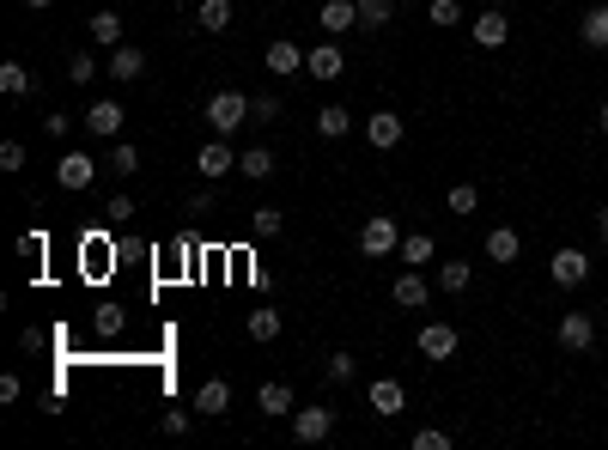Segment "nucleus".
<instances>
[{
	"instance_id": "dca6fc26",
	"label": "nucleus",
	"mask_w": 608,
	"mask_h": 450,
	"mask_svg": "<svg viewBox=\"0 0 608 450\" xmlns=\"http://www.w3.org/2000/svg\"><path fill=\"white\" fill-rule=\"evenodd\" d=\"M505 37H511V19H505L499 7L475 13V43H481V49H505Z\"/></svg>"
},
{
	"instance_id": "9b49d317",
	"label": "nucleus",
	"mask_w": 608,
	"mask_h": 450,
	"mask_svg": "<svg viewBox=\"0 0 608 450\" xmlns=\"http://www.w3.org/2000/svg\"><path fill=\"white\" fill-rule=\"evenodd\" d=\"M548 274H554V286H584L590 280V256L584 250H554Z\"/></svg>"
},
{
	"instance_id": "de8ad7c7",
	"label": "nucleus",
	"mask_w": 608,
	"mask_h": 450,
	"mask_svg": "<svg viewBox=\"0 0 608 450\" xmlns=\"http://www.w3.org/2000/svg\"><path fill=\"white\" fill-rule=\"evenodd\" d=\"M596 238H602V250H608V207L596 213Z\"/></svg>"
},
{
	"instance_id": "0eeeda50",
	"label": "nucleus",
	"mask_w": 608,
	"mask_h": 450,
	"mask_svg": "<svg viewBox=\"0 0 608 450\" xmlns=\"http://www.w3.org/2000/svg\"><path fill=\"white\" fill-rule=\"evenodd\" d=\"M55 183L61 189H92L98 183V159L92 153H61L55 159Z\"/></svg>"
},
{
	"instance_id": "79ce46f5",
	"label": "nucleus",
	"mask_w": 608,
	"mask_h": 450,
	"mask_svg": "<svg viewBox=\"0 0 608 450\" xmlns=\"http://www.w3.org/2000/svg\"><path fill=\"white\" fill-rule=\"evenodd\" d=\"M159 426H165V432H171V438H183V432H189V426H195V414H189V408H171V414H165V420H159Z\"/></svg>"
},
{
	"instance_id": "20e7f679",
	"label": "nucleus",
	"mask_w": 608,
	"mask_h": 450,
	"mask_svg": "<svg viewBox=\"0 0 608 450\" xmlns=\"http://www.w3.org/2000/svg\"><path fill=\"white\" fill-rule=\"evenodd\" d=\"M335 432V408L323 402V408H292V438L298 444H323Z\"/></svg>"
},
{
	"instance_id": "2f4dec72",
	"label": "nucleus",
	"mask_w": 608,
	"mask_h": 450,
	"mask_svg": "<svg viewBox=\"0 0 608 450\" xmlns=\"http://www.w3.org/2000/svg\"><path fill=\"white\" fill-rule=\"evenodd\" d=\"M98 73H104V67H98V55H92V49H80V55L67 61V80H73V86H92Z\"/></svg>"
},
{
	"instance_id": "f8f14e48",
	"label": "nucleus",
	"mask_w": 608,
	"mask_h": 450,
	"mask_svg": "<svg viewBox=\"0 0 608 450\" xmlns=\"http://www.w3.org/2000/svg\"><path fill=\"white\" fill-rule=\"evenodd\" d=\"M104 73H110L116 86H134L140 73H146V55H140L134 43H116V49H110V67H104Z\"/></svg>"
},
{
	"instance_id": "e433bc0d",
	"label": "nucleus",
	"mask_w": 608,
	"mask_h": 450,
	"mask_svg": "<svg viewBox=\"0 0 608 450\" xmlns=\"http://www.w3.org/2000/svg\"><path fill=\"white\" fill-rule=\"evenodd\" d=\"M104 219L116 225V232H122V225H134V201H128V195H110V207H104Z\"/></svg>"
},
{
	"instance_id": "f704fd0d",
	"label": "nucleus",
	"mask_w": 608,
	"mask_h": 450,
	"mask_svg": "<svg viewBox=\"0 0 608 450\" xmlns=\"http://www.w3.org/2000/svg\"><path fill=\"white\" fill-rule=\"evenodd\" d=\"M444 207H450V213H475V207H481V189H475V183H456V189L444 195Z\"/></svg>"
},
{
	"instance_id": "f3484780",
	"label": "nucleus",
	"mask_w": 608,
	"mask_h": 450,
	"mask_svg": "<svg viewBox=\"0 0 608 450\" xmlns=\"http://www.w3.org/2000/svg\"><path fill=\"white\" fill-rule=\"evenodd\" d=\"M390 298H396V305H402V311H420V305H426V274H420V268H408V274H396V286H390Z\"/></svg>"
},
{
	"instance_id": "a878e982",
	"label": "nucleus",
	"mask_w": 608,
	"mask_h": 450,
	"mask_svg": "<svg viewBox=\"0 0 608 450\" xmlns=\"http://www.w3.org/2000/svg\"><path fill=\"white\" fill-rule=\"evenodd\" d=\"M256 408H262L268 420H280V414H292L298 402H292V390H286V384H262V390H256Z\"/></svg>"
},
{
	"instance_id": "39448f33",
	"label": "nucleus",
	"mask_w": 608,
	"mask_h": 450,
	"mask_svg": "<svg viewBox=\"0 0 608 450\" xmlns=\"http://www.w3.org/2000/svg\"><path fill=\"white\" fill-rule=\"evenodd\" d=\"M402 134H408V122H402L396 110H377V116H365V140H371V153H396V146H402Z\"/></svg>"
},
{
	"instance_id": "9d476101",
	"label": "nucleus",
	"mask_w": 608,
	"mask_h": 450,
	"mask_svg": "<svg viewBox=\"0 0 608 450\" xmlns=\"http://www.w3.org/2000/svg\"><path fill=\"white\" fill-rule=\"evenodd\" d=\"M122 116H128V110H122L116 98H98V104L86 110V134H98V140H116V134H122Z\"/></svg>"
},
{
	"instance_id": "ea45409f",
	"label": "nucleus",
	"mask_w": 608,
	"mask_h": 450,
	"mask_svg": "<svg viewBox=\"0 0 608 450\" xmlns=\"http://www.w3.org/2000/svg\"><path fill=\"white\" fill-rule=\"evenodd\" d=\"M0 171H25V146L19 140H0Z\"/></svg>"
},
{
	"instance_id": "c85d7f7f",
	"label": "nucleus",
	"mask_w": 608,
	"mask_h": 450,
	"mask_svg": "<svg viewBox=\"0 0 608 450\" xmlns=\"http://www.w3.org/2000/svg\"><path fill=\"white\" fill-rule=\"evenodd\" d=\"M92 329H98V341H116V335L128 329V311H122V305H98V317H92Z\"/></svg>"
},
{
	"instance_id": "1a4fd4ad",
	"label": "nucleus",
	"mask_w": 608,
	"mask_h": 450,
	"mask_svg": "<svg viewBox=\"0 0 608 450\" xmlns=\"http://www.w3.org/2000/svg\"><path fill=\"white\" fill-rule=\"evenodd\" d=\"M365 402H371V414H377V420H396L408 396H402V384H396V378H371V390H365Z\"/></svg>"
},
{
	"instance_id": "393cba45",
	"label": "nucleus",
	"mask_w": 608,
	"mask_h": 450,
	"mask_svg": "<svg viewBox=\"0 0 608 450\" xmlns=\"http://www.w3.org/2000/svg\"><path fill=\"white\" fill-rule=\"evenodd\" d=\"M396 256H402L408 268H426V262L438 256V244H432L426 232H402V250H396Z\"/></svg>"
},
{
	"instance_id": "423d86ee",
	"label": "nucleus",
	"mask_w": 608,
	"mask_h": 450,
	"mask_svg": "<svg viewBox=\"0 0 608 450\" xmlns=\"http://www.w3.org/2000/svg\"><path fill=\"white\" fill-rule=\"evenodd\" d=\"M195 171H201L207 183H219V177H232V171H238V153H232V140H219V134H213V140L201 146V153H195Z\"/></svg>"
},
{
	"instance_id": "4468645a",
	"label": "nucleus",
	"mask_w": 608,
	"mask_h": 450,
	"mask_svg": "<svg viewBox=\"0 0 608 450\" xmlns=\"http://www.w3.org/2000/svg\"><path fill=\"white\" fill-rule=\"evenodd\" d=\"M262 61H268V73H280V80H286V73H304V49H298L292 37H274Z\"/></svg>"
},
{
	"instance_id": "aec40b11",
	"label": "nucleus",
	"mask_w": 608,
	"mask_h": 450,
	"mask_svg": "<svg viewBox=\"0 0 608 450\" xmlns=\"http://www.w3.org/2000/svg\"><path fill=\"white\" fill-rule=\"evenodd\" d=\"M0 92H7V98H31V92H37L31 67H25V61H0Z\"/></svg>"
},
{
	"instance_id": "a18cd8bd",
	"label": "nucleus",
	"mask_w": 608,
	"mask_h": 450,
	"mask_svg": "<svg viewBox=\"0 0 608 450\" xmlns=\"http://www.w3.org/2000/svg\"><path fill=\"white\" fill-rule=\"evenodd\" d=\"M189 213H195V219L213 213V189H195V195H189Z\"/></svg>"
},
{
	"instance_id": "7c9ffc66",
	"label": "nucleus",
	"mask_w": 608,
	"mask_h": 450,
	"mask_svg": "<svg viewBox=\"0 0 608 450\" xmlns=\"http://www.w3.org/2000/svg\"><path fill=\"white\" fill-rule=\"evenodd\" d=\"M469 280H475V262H444L438 268V286L444 292H469Z\"/></svg>"
},
{
	"instance_id": "412c9836",
	"label": "nucleus",
	"mask_w": 608,
	"mask_h": 450,
	"mask_svg": "<svg viewBox=\"0 0 608 450\" xmlns=\"http://www.w3.org/2000/svg\"><path fill=\"white\" fill-rule=\"evenodd\" d=\"M195 25H201L207 37L232 31V0H201V7H195Z\"/></svg>"
},
{
	"instance_id": "7ed1b4c3",
	"label": "nucleus",
	"mask_w": 608,
	"mask_h": 450,
	"mask_svg": "<svg viewBox=\"0 0 608 450\" xmlns=\"http://www.w3.org/2000/svg\"><path fill=\"white\" fill-rule=\"evenodd\" d=\"M414 347H420V359L444 365V359H456V347H463V335H456V323H426Z\"/></svg>"
},
{
	"instance_id": "6e6552de",
	"label": "nucleus",
	"mask_w": 608,
	"mask_h": 450,
	"mask_svg": "<svg viewBox=\"0 0 608 450\" xmlns=\"http://www.w3.org/2000/svg\"><path fill=\"white\" fill-rule=\"evenodd\" d=\"M554 335H560L566 353H590V347H596V317H590V311H566Z\"/></svg>"
},
{
	"instance_id": "c9c22d12",
	"label": "nucleus",
	"mask_w": 608,
	"mask_h": 450,
	"mask_svg": "<svg viewBox=\"0 0 608 450\" xmlns=\"http://www.w3.org/2000/svg\"><path fill=\"white\" fill-rule=\"evenodd\" d=\"M426 19H432L438 31H450V25H463V7H456V0H432V7H426Z\"/></svg>"
},
{
	"instance_id": "c756f323",
	"label": "nucleus",
	"mask_w": 608,
	"mask_h": 450,
	"mask_svg": "<svg viewBox=\"0 0 608 450\" xmlns=\"http://www.w3.org/2000/svg\"><path fill=\"white\" fill-rule=\"evenodd\" d=\"M396 19V0H359V25L365 31H384Z\"/></svg>"
},
{
	"instance_id": "bb28decb",
	"label": "nucleus",
	"mask_w": 608,
	"mask_h": 450,
	"mask_svg": "<svg viewBox=\"0 0 608 450\" xmlns=\"http://www.w3.org/2000/svg\"><path fill=\"white\" fill-rule=\"evenodd\" d=\"M347 128H353V110H341V104H323V110H317V134H323V140H341Z\"/></svg>"
},
{
	"instance_id": "ddd939ff",
	"label": "nucleus",
	"mask_w": 608,
	"mask_h": 450,
	"mask_svg": "<svg viewBox=\"0 0 608 450\" xmlns=\"http://www.w3.org/2000/svg\"><path fill=\"white\" fill-rule=\"evenodd\" d=\"M304 73H311V80H341V73H347V55L335 49V43H323V49H311V55H304Z\"/></svg>"
},
{
	"instance_id": "37998d69",
	"label": "nucleus",
	"mask_w": 608,
	"mask_h": 450,
	"mask_svg": "<svg viewBox=\"0 0 608 450\" xmlns=\"http://www.w3.org/2000/svg\"><path fill=\"white\" fill-rule=\"evenodd\" d=\"M43 250H49L43 232H25V238H19V256H37V262H43Z\"/></svg>"
},
{
	"instance_id": "8fccbe9b",
	"label": "nucleus",
	"mask_w": 608,
	"mask_h": 450,
	"mask_svg": "<svg viewBox=\"0 0 608 450\" xmlns=\"http://www.w3.org/2000/svg\"><path fill=\"white\" fill-rule=\"evenodd\" d=\"M25 7H37V13H43V7H55V0H25Z\"/></svg>"
},
{
	"instance_id": "09e8293b",
	"label": "nucleus",
	"mask_w": 608,
	"mask_h": 450,
	"mask_svg": "<svg viewBox=\"0 0 608 450\" xmlns=\"http://www.w3.org/2000/svg\"><path fill=\"white\" fill-rule=\"evenodd\" d=\"M596 122H602V134H608V98H602V116H596Z\"/></svg>"
},
{
	"instance_id": "6ab92c4d",
	"label": "nucleus",
	"mask_w": 608,
	"mask_h": 450,
	"mask_svg": "<svg viewBox=\"0 0 608 450\" xmlns=\"http://www.w3.org/2000/svg\"><path fill=\"white\" fill-rule=\"evenodd\" d=\"M225 408H232V384H225V378H207L201 390H195V414H225Z\"/></svg>"
},
{
	"instance_id": "4c0bfd02",
	"label": "nucleus",
	"mask_w": 608,
	"mask_h": 450,
	"mask_svg": "<svg viewBox=\"0 0 608 450\" xmlns=\"http://www.w3.org/2000/svg\"><path fill=\"white\" fill-rule=\"evenodd\" d=\"M414 450H450V432H438V426H420V432H414Z\"/></svg>"
},
{
	"instance_id": "a19ab883",
	"label": "nucleus",
	"mask_w": 608,
	"mask_h": 450,
	"mask_svg": "<svg viewBox=\"0 0 608 450\" xmlns=\"http://www.w3.org/2000/svg\"><path fill=\"white\" fill-rule=\"evenodd\" d=\"M250 122H280V98H250Z\"/></svg>"
},
{
	"instance_id": "b1692460",
	"label": "nucleus",
	"mask_w": 608,
	"mask_h": 450,
	"mask_svg": "<svg viewBox=\"0 0 608 450\" xmlns=\"http://www.w3.org/2000/svg\"><path fill=\"white\" fill-rule=\"evenodd\" d=\"M578 37L590 43V49H608V7H602V0H596V7L578 19Z\"/></svg>"
},
{
	"instance_id": "4be33fe9",
	"label": "nucleus",
	"mask_w": 608,
	"mask_h": 450,
	"mask_svg": "<svg viewBox=\"0 0 608 450\" xmlns=\"http://www.w3.org/2000/svg\"><path fill=\"white\" fill-rule=\"evenodd\" d=\"M523 256V238L511 232V225H493L487 232V262H517Z\"/></svg>"
},
{
	"instance_id": "cd10ccee",
	"label": "nucleus",
	"mask_w": 608,
	"mask_h": 450,
	"mask_svg": "<svg viewBox=\"0 0 608 450\" xmlns=\"http://www.w3.org/2000/svg\"><path fill=\"white\" fill-rule=\"evenodd\" d=\"M244 329H250V341H280V311H274V305H262V311H250V317H244Z\"/></svg>"
},
{
	"instance_id": "a211bd4d",
	"label": "nucleus",
	"mask_w": 608,
	"mask_h": 450,
	"mask_svg": "<svg viewBox=\"0 0 608 450\" xmlns=\"http://www.w3.org/2000/svg\"><path fill=\"white\" fill-rule=\"evenodd\" d=\"M274 153H268V146H244V153H238V177H250V183H268L274 177Z\"/></svg>"
},
{
	"instance_id": "58836bf2",
	"label": "nucleus",
	"mask_w": 608,
	"mask_h": 450,
	"mask_svg": "<svg viewBox=\"0 0 608 450\" xmlns=\"http://www.w3.org/2000/svg\"><path fill=\"white\" fill-rule=\"evenodd\" d=\"M323 371H329V384H347V378H353V353H329Z\"/></svg>"
},
{
	"instance_id": "473e14b6",
	"label": "nucleus",
	"mask_w": 608,
	"mask_h": 450,
	"mask_svg": "<svg viewBox=\"0 0 608 450\" xmlns=\"http://www.w3.org/2000/svg\"><path fill=\"white\" fill-rule=\"evenodd\" d=\"M280 225H286L280 207H256V213H250V232H256V238H280Z\"/></svg>"
},
{
	"instance_id": "f257e3e1",
	"label": "nucleus",
	"mask_w": 608,
	"mask_h": 450,
	"mask_svg": "<svg viewBox=\"0 0 608 450\" xmlns=\"http://www.w3.org/2000/svg\"><path fill=\"white\" fill-rule=\"evenodd\" d=\"M201 116H207V128H213L219 140H232V134L250 122V98H244V92H213V98L201 104Z\"/></svg>"
},
{
	"instance_id": "5701e85b",
	"label": "nucleus",
	"mask_w": 608,
	"mask_h": 450,
	"mask_svg": "<svg viewBox=\"0 0 608 450\" xmlns=\"http://www.w3.org/2000/svg\"><path fill=\"white\" fill-rule=\"evenodd\" d=\"M92 43H104V49H116V43H122V13H110V0L92 13Z\"/></svg>"
},
{
	"instance_id": "49530a36",
	"label": "nucleus",
	"mask_w": 608,
	"mask_h": 450,
	"mask_svg": "<svg viewBox=\"0 0 608 450\" xmlns=\"http://www.w3.org/2000/svg\"><path fill=\"white\" fill-rule=\"evenodd\" d=\"M67 128H73V116H43V134H55V140H61Z\"/></svg>"
},
{
	"instance_id": "c03bdc74",
	"label": "nucleus",
	"mask_w": 608,
	"mask_h": 450,
	"mask_svg": "<svg viewBox=\"0 0 608 450\" xmlns=\"http://www.w3.org/2000/svg\"><path fill=\"white\" fill-rule=\"evenodd\" d=\"M19 396H25V384H19V378H13V371H7V378H0V402H7V408H13Z\"/></svg>"
},
{
	"instance_id": "72a5a7b5",
	"label": "nucleus",
	"mask_w": 608,
	"mask_h": 450,
	"mask_svg": "<svg viewBox=\"0 0 608 450\" xmlns=\"http://www.w3.org/2000/svg\"><path fill=\"white\" fill-rule=\"evenodd\" d=\"M110 171H116V177H134V171H140L134 140H116V146H110Z\"/></svg>"
},
{
	"instance_id": "2eb2a0df",
	"label": "nucleus",
	"mask_w": 608,
	"mask_h": 450,
	"mask_svg": "<svg viewBox=\"0 0 608 450\" xmlns=\"http://www.w3.org/2000/svg\"><path fill=\"white\" fill-rule=\"evenodd\" d=\"M317 25H323L329 37L353 31V25H359V0H323V13H317Z\"/></svg>"
},
{
	"instance_id": "f03ea898",
	"label": "nucleus",
	"mask_w": 608,
	"mask_h": 450,
	"mask_svg": "<svg viewBox=\"0 0 608 450\" xmlns=\"http://www.w3.org/2000/svg\"><path fill=\"white\" fill-rule=\"evenodd\" d=\"M359 250H365L371 262L396 256V250H402V232H396V219H390V213H371V219L359 225Z\"/></svg>"
}]
</instances>
